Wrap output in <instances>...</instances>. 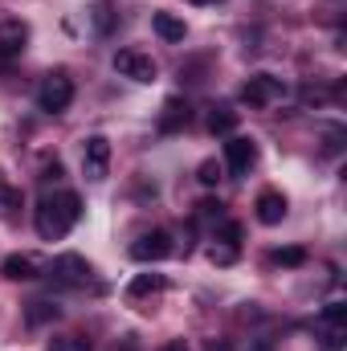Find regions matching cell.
Segmentation results:
<instances>
[{"mask_svg": "<svg viewBox=\"0 0 347 351\" xmlns=\"http://www.w3.org/2000/svg\"><path fill=\"white\" fill-rule=\"evenodd\" d=\"M160 351H188V343H184V339H172V343H164Z\"/></svg>", "mask_w": 347, "mask_h": 351, "instance_id": "obj_28", "label": "cell"}, {"mask_svg": "<svg viewBox=\"0 0 347 351\" xmlns=\"http://www.w3.org/2000/svg\"><path fill=\"white\" fill-rule=\"evenodd\" d=\"M164 290V278L160 274H139V278H131V286H127V298L131 302H139V298H147V294H160Z\"/></svg>", "mask_w": 347, "mask_h": 351, "instance_id": "obj_14", "label": "cell"}, {"mask_svg": "<svg viewBox=\"0 0 347 351\" xmlns=\"http://www.w3.org/2000/svg\"><path fill=\"white\" fill-rule=\"evenodd\" d=\"M78 217H82V196L78 192H58V196H45L41 204H37V217H33V225H37V233H41V241H62L74 225H78Z\"/></svg>", "mask_w": 347, "mask_h": 351, "instance_id": "obj_1", "label": "cell"}, {"mask_svg": "<svg viewBox=\"0 0 347 351\" xmlns=\"http://www.w3.org/2000/svg\"><path fill=\"white\" fill-rule=\"evenodd\" d=\"M254 208H258L261 225H282V217H286V196H282V192H274V188H265Z\"/></svg>", "mask_w": 347, "mask_h": 351, "instance_id": "obj_11", "label": "cell"}, {"mask_svg": "<svg viewBox=\"0 0 347 351\" xmlns=\"http://www.w3.org/2000/svg\"><path fill=\"white\" fill-rule=\"evenodd\" d=\"M0 274H4L8 282H33V278H37V262H33L29 254H8V258L0 262Z\"/></svg>", "mask_w": 347, "mask_h": 351, "instance_id": "obj_12", "label": "cell"}, {"mask_svg": "<svg viewBox=\"0 0 347 351\" xmlns=\"http://www.w3.org/2000/svg\"><path fill=\"white\" fill-rule=\"evenodd\" d=\"M233 127H237V110L213 106V114H208V131H213V135H233Z\"/></svg>", "mask_w": 347, "mask_h": 351, "instance_id": "obj_16", "label": "cell"}, {"mask_svg": "<svg viewBox=\"0 0 347 351\" xmlns=\"http://www.w3.org/2000/svg\"><path fill=\"white\" fill-rule=\"evenodd\" d=\"M115 70L123 74V78H131V82H156V74H160V66H156V58L152 53H143V49H119L115 53Z\"/></svg>", "mask_w": 347, "mask_h": 351, "instance_id": "obj_2", "label": "cell"}, {"mask_svg": "<svg viewBox=\"0 0 347 351\" xmlns=\"http://www.w3.org/2000/svg\"><path fill=\"white\" fill-rule=\"evenodd\" d=\"M270 262L286 265V269H298V265H307V250H302V245H286V250H274Z\"/></svg>", "mask_w": 347, "mask_h": 351, "instance_id": "obj_17", "label": "cell"}, {"mask_svg": "<svg viewBox=\"0 0 347 351\" xmlns=\"http://www.w3.org/2000/svg\"><path fill=\"white\" fill-rule=\"evenodd\" d=\"M176 254V241L168 229H152V233H143L135 245H131V258L135 262H164V258H172Z\"/></svg>", "mask_w": 347, "mask_h": 351, "instance_id": "obj_5", "label": "cell"}, {"mask_svg": "<svg viewBox=\"0 0 347 351\" xmlns=\"http://www.w3.org/2000/svg\"><path fill=\"white\" fill-rule=\"evenodd\" d=\"M188 119H192V106L176 94V98L164 102V110H160V123H156V127H160V135H176V131H184V127H188Z\"/></svg>", "mask_w": 347, "mask_h": 351, "instance_id": "obj_10", "label": "cell"}, {"mask_svg": "<svg viewBox=\"0 0 347 351\" xmlns=\"http://www.w3.org/2000/svg\"><path fill=\"white\" fill-rule=\"evenodd\" d=\"M49 274H53V282H62V286H86L90 278H94V269H90V262L82 258V254H58L53 258V265H49Z\"/></svg>", "mask_w": 347, "mask_h": 351, "instance_id": "obj_4", "label": "cell"}, {"mask_svg": "<svg viewBox=\"0 0 347 351\" xmlns=\"http://www.w3.org/2000/svg\"><path fill=\"white\" fill-rule=\"evenodd\" d=\"M286 94V82L282 78H274V74H250V82L241 86V102H250V106H270V102H278Z\"/></svg>", "mask_w": 347, "mask_h": 351, "instance_id": "obj_7", "label": "cell"}, {"mask_svg": "<svg viewBox=\"0 0 347 351\" xmlns=\"http://www.w3.org/2000/svg\"><path fill=\"white\" fill-rule=\"evenodd\" d=\"M106 168H110V139L106 135H86L82 143V172L86 180H106Z\"/></svg>", "mask_w": 347, "mask_h": 351, "instance_id": "obj_6", "label": "cell"}, {"mask_svg": "<svg viewBox=\"0 0 347 351\" xmlns=\"http://www.w3.org/2000/svg\"><path fill=\"white\" fill-rule=\"evenodd\" d=\"M62 311L53 306V302H29V311H25V319H29V327H41V323H53Z\"/></svg>", "mask_w": 347, "mask_h": 351, "instance_id": "obj_18", "label": "cell"}, {"mask_svg": "<svg viewBox=\"0 0 347 351\" xmlns=\"http://www.w3.org/2000/svg\"><path fill=\"white\" fill-rule=\"evenodd\" d=\"M204 351H233L229 339H204Z\"/></svg>", "mask_w": 347, "mask_h": 351, "instance_id": "obj_26", "label": "cell"}, {"mask_svg": "<svg viewBox=\"0 0 347 351\" xmlns=\"http://www.w3.org/2000/svg\"><path fill=\"white\" fill-rule=\"evenodd\" d=\"M58 351H90V339H82V335H70V339H66Z\"/></svg>", "mask_w": 347, "mask_h": 351, "instance_id": "obj_25", "label": "cell"}, {"mask_svg": "<svg viewBox=\"0 0 347 351\" xmlns=\"http://www.w3.org/2000/svg\"><path fill=\"white\" fill-rule=\"evenodd\" d=\"M90 16H94V29H98V33H110V29L119 25V12H115L110 0H98V4L90 8Z\"/></svg>", "mask_w": 347, "mask_h": 351, "instance_id": "obj_15", "label": "cell"}, {"mask_svg": "<svg viewBox=\"0 0 347 351\" xmlns=\"http://www.w3.org/2000/svg\"><path fill=\"white\" fill-rule=\"evenodd\" d=\"M217 180H221V168H217L213 160H208V164H200V184H208V188H213Z\"/></svg>", "mask_w": 347, "mask_h": 351, "instance_id": "obj_24", "label": "cell"}, {"mask_svg": "<svg viewBox=\"0 0 347 351\" xmlns=\"http://www.w3.org/2000/svg\"><path fill=\"white\" fill-rule=\"evenodd\" d=\"M225 164L233 176H246L254 164H258V143L250 135H229L225 139Z\"/></svg>", "mask_w": 347, "mask_h": 351, "instance_id": "obj_8", "label": "cell"}, {"mask_svg": "<svg viewBox=\"0 0 347 351\" xmlns=\"http://www.w3.org/2000/svg\"><path fill=\"white\" fill-rule=\"evenodd\" d=\"M29 45V25L25 21H0V62L21 58Z\"/></svg>", "mask_w": 347, "mask_h": 351, "instance_id": "obj_9", "label": "cell"}, {"mask_svg": "<svg viewBox=\"0 0 347 351\" xmlns=\"http://www.w3.org/2000/svg\"><path fill=\"white\" fill-rule=\"evenodd\" d=\"M16 204H21V192L8 188V180L0 176V208H16Z\"/></svg>", "mask_w": 347, "mask_h": 351, "instance_id": "obj_22", "label": "cell"}, {"mask_svg": "<svg viewBox=\"0 0 347 351\" xmlns=\"http://www.w3.org/2000/svg\"><path fill=\"white\" fill-rule=\"evenodd\" d=\"M196 221H217V225H221V221H225V204L213 200V196L200 200V204H196Z\"/></svg>", "mask_w": 347, "mask_h": 351, "instance_id": "obj_19", "label": "cell"}, {"mask_svg": "<svg viewBox=\"0 0 347 351\" xmlns=\"http://www.w3.org/2000/svg\"><path fill=\"white\" fill-rule=\"evenodd\" d=\"M192 4H217V0H192Z\"/></svg>", "mask_w": 347, "mask_h": 351, "instance_id": "obj_29", "label": "cell"}, {"mask_svg": "<svg viewBox=\"0 0 347 351\" xmlns=\"http://www.w3.org/2000/svg\"><path fill=\"white\" fill-rule=\"evenodd\" d=\"M221 241L225 245H237L241 241V225L237 221H221Z\"/></svg>", "mask_w": 347, "mask_h": 351, "instance_id": "obj_23", "label": "cell"}, {"mask_svg": "<svg viewBox=\"0 0 347 351\" xmlns=\"http://www.w3.org/2000/svg\"><path fill=\"white\" fill-rule=\"evenodd\" d=\"M152 29H156L168 45H176V41H184V37H188V25H184L176 12H156V16H152Z\"/></svg>", "mask_w": 347, "mask_h": 351, "instance_id": "obj_13", "label": "cell"}, {"mask_svg": "<svg viewBox=\"0 0 347 351\" xmlns=\"http://www.w3.org/2000/svg\"><path fill=\"white\" fill-rule=\"evenodd\" d=\"M208 258H213L217 265H233V262H237V245H213V250H208Z\"/></svg>", "mask_w": 347, "mask_h": 351, "instance_id": "obj_21", "label": "cell"}, {"mask_svg": "<svg viewBox=\"0 0 347 351\" xmlns=\"http://www.w3.org/2000/svg\"><path fill=\"white\" fill-rule=\"evenodd\" d=\"M323 319H327L331 327H344V323H347V302H339V298H335V302H327V306H323Z\"/></svg>", "mask_w": 347, "mask_h": 351, "instance_id": "obj_20", "label": "cell"}, {"mask_svg": "<svg viewBox=\"0 0 347 351\" xmlns=\"http://www.w3.org/2000/svg\"><path fill=\"white\" fill-rule=\"evenodd\" d=\"M70 102H74V82L66 74H49L37 90V106L45 114H62V110H70Z\"/></svg>", "mask_w": 347, "mask_h": 351, "instance_id": "obj_3", "label": "cell"}, {"mask_svg": "<svg viewBox=\"0 0 347 351\" xmlns=\"http://www.w3.org/2000/svg\"><path fill=\"white\" fill-rule=\"evenodd\" d=\"M58 176H62V164H58V160H49V164H45V176H41V180H58Z\"/></svg>", "mask_w": 347, "mask_h": 351, "instance_id": "obj_27", "label": "cell"}]
</instances>
